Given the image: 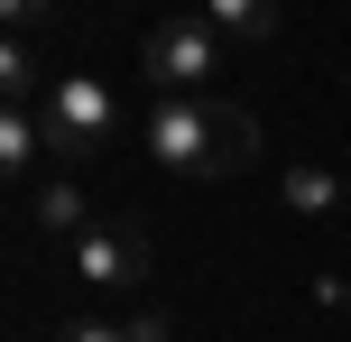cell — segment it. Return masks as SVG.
I'll use <instances>...</instances> for the list:
<instances>
[{"label": "cell", "instance_id": "cell-2", "mask_svg": "<svg viewBox=\"0 0 351 342\" xmlns=\"http://www.w3.org/2000/svg\"><path fill=\"white\" fill-rule=\"evenodd\" d=\"M37 121H47L56 167H93V158L111 148V130H121V102H111L102 74H56L47 102H37Z\"/></svg>", "mask_w": 351, "mask_h": 342}, {"label": "cell", "instance_id": "cell-11", "mask_svg": "<svg viewBox=\"0 0 351 342\" xmlns=\"http://www.w3.org/2000/svg\"><path fill=\"white\" fill-rule=\"evenodd\" d=\"M342 306H351V278H342Z\"/></svg>", "mask_w": 351, "mask_h": 342}, {"label": "cell", "instance_id": "cell-5", "mask_svg": "<svg viewBox=\"0 0 351 342\" xmlns=\"http://www.w3.org/2000/svg\"><path fill=\"white\" fill-rule=\"evenodd\" d=\"M28 222H37V232L56 241V250H65V241H84V232H93L102 213H93V195H84L74 176H56V167H47V176L28 185Z\"/></svg>", "mask_w": 351, "mask_h": 342}, {"label": "cell", "instance_id": "cell-7", "mask_svg": "<svg viewBox=\"0 0 351 342\" xmlns=\"http://www.w3.org/2000/svg\"><path fill=\"white\" fill-rule=\"evenodd\" d=\"M204 19L222 28V47H268L278 37V0H204Z\"/></svg>", "mask_w": 351, "mask_h": 342}, {"label": "cell", "instance_id": "cell-10", "mask_svg": "<svg viewBox=\"0 0 351 342\" xmlns=\"http://www.w3.org/2000/svg\"><path fill=\"white\" fill-rule=\"evenodd\" d=\"M0 10H10V37H28V47L56 28V0H0Z\"/></svg>", "mask_w": 351, "mask_h": 342}, {"label": "cell", "instance_id": "cell-4", "mask_svg": "<svg viewBox=\"0 0 351 342\" xmlns=\"http://www.w3.org/2000/svg\"><path fill=\"white\" fill-rule=\"evenodd\" d=\"M139 65H148V93H204L222 74V28L213 19H158Z\"/></svg>", "mask_w": 351, "mask_h": 342}, {"label": "cell", "instance_id": "cell-9", "mask_svg": "<svg viewBox=\"0 0 351 342\" xmlns=\"http://www.w3.org/2000/svg\"><path fill=\"white\" fill-rule=\"evenodd\" d=\"M47 342H139V333H130V324H111V315H65Z\"/></svg>", "mask_w": 351, "mask_h": 342}, {"label": "cell", "instance_id": "cell-6", "mask_svg": "<svg viewBox=\"0 0 351 342\" xmlns=\"http://www.w3.org/2000/svg\"><path fill=\"white\" fill-rule=\"evenodd\" d=\"M56 167V148H47V121H37V111H19V102H0V176L19 185V195H28L37 176H47Z\"/></svg>", "mask_w": 351, "mask_h": 342}, {"label": "cell", "instance_id": "cell-8", "mask_svg": "<svg viewBox=\"0 0 351 342\" xmlns=\"http://www.w3.org/2000/svg\"><path fill=\"white\" fill-rule=\"evenodd\" d=\"M278 204L305 213V222H324V213H342V185L324 176V167H287V176H278Z\"/></svg>", "mask_w": 351, "mask_h": 342}, {"label": "cell", "instance_id": "cell-3", "mask_svg": "<svg viewBox=\"0 0 351 342\" xmlns=\"http://www.w3.org/2000/svg\"><path fill=\"white\" fill-rule=\"evenodd\" d=\"M65 269L84 278V287H102V296H130V287H148V269H158V250H148V222H93L84 241H65Z\"/></svg>", "mask_w": 351, "mask_h": 342}, {"label": "cell", "instance_id": "cell-1", "mask_svg": "<svg viewBox=\"0 0 351 342\" xmlns=\"http://www.w3.org/2000/svg\"><path fill=\"white\" fill-rule=\"evenodd\" d=\"M139 148L167 167V176H185V185H231L250 167V148H259V130H250V111H231V102L158 93L148 121H139Z\"/></svg>", "mask_w": 351, "mask_h": 342}]
</instances>
